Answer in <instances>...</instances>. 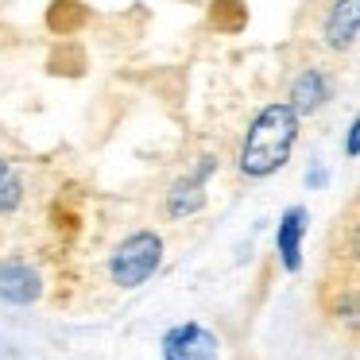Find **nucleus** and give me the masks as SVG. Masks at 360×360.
Returning a JSON list of instances; mask_svg holds the SVG:
<instances>
[{
  "mask_svg": "<svg viewBox=\"0 0 360 360\" xmlns=\"http://www.w3.org/2000/svg\"><path fill=\"white\" fill-rule=\"evenodd\" d=\"M298 128H302V117L290 101H271L252 117L248 132L240 140V155H236V167H240L244 179H271L287 167L290 151L298 143Z\"/></svg>",
  "mask_w": 360,
  "mask_h": 360,
  "instance_id": "1",
  "label": "nucleus"
},
{
  "mask_svg": "<svg viewBox=\"0 0 360 360\" xmlns=\"http://www.w3.org/2000/svg\"><path fill=\"white\" fill-rule=\"evenodd\" d=\"M159 264H163V236L155 229H140L124 236L109 256V279L124 290H136L159 271Z\"/></svg>",
  "mask_w": 360,
  "mask_h": 360,
  "instance_id": "2",
  "label": "nucleus"
},
{
  "mask_svg": "<svg viewBox=\"0 0 360 360\" xmlns=\"http://www.w3.org/2000/svg\"><path fill=\"white\" fill-rule=\"evenodd\" d=\"M163 360H221V341L202 321H182L163 333Z\"/></svg>",
  "mask_w": 360,
  "mask_h": 360,
  "instance_id": "3",
  "label": "nucleus"
},
{
  "mask_svg": "<svg viewBox=\"0 0 360 360\" xmlns=\"http://www.w3.org/2000/svg\"><path fill=\"white\" fill-rule=\"evenodd\" d=\"M217 171V155H202L198 159V167L186 174V179H179L171 186V194H167V217L182 221V217H194V213L205 210V179Z\"/></svg>",
  "mask_w": 360,
  "mask_h": 360,
  "instance_id": "4",
  "label": "nucleus"
},
{
  "mask_svg": "<svg viewBox=\"0 0 360 360\" xmlns=\"http://www.w3.org/2000/svg\"><path fill=\"white\" fill-rule=\"evenodd\" d=\"M306 225H310L306 205H290V210H283L279 229H275V256H279V264H283V271H287V275H295L298 267H302Z\"/></svg>",
  "mask_w": 360,
  "mask_h": 360,
  "instance_id": "5",
  "label": "nucleus"
},
{
  "mask_svg": "<svg viewBox=\"0 0 360 360\" xmlns=\"http://www.w3.org/2000/svg\"><path fill=\"white\" fill-rule=\"evenodd\" d=\"M287 101L298 109V117H314L318 109H326V105L333 101V78H329V70H321V66L298 70L295 82H290Z\"/></svg>",
  "mask_w": 360,
  "mask_h": 360,
  "instance_id": "6",
  "label": "nucleus"
},
{
  "mask_svg": "<svg viewBox=\"0 0 360 360\" xmlns=\"http://www.w3.org/2000/svg\"><path fill=\"white\" fill-rule=\"evenodd\" d=\"M360 35V0H333L321 20V43L329 51H349Z\"/></svg>",
  "mask_w": 360,
  "mask_h": 360,
  "instance_id": "7",
  "label": "nucleus"
},
{
  "mask_svg": "<svg viewBox=\"0 0 360 360\" xmlns=\"http://www.w3.org/2000/svg\"><path fill=\"white\" fill-rule=\"evenodd\" d=\"M39 298V275L27 259H0V302L32 306Z\"/></svg>",
  "mask_w": 360,
  "mask_h": 360,
  "instance_id": "8",
  "label": "nucleus"
},
{
  "mask_svg": "<svg viewBox=\"0 0 360 360\" xmlns=\"http://www.w3.org/2000/svg\"><path fill=\"white\" fill-rule=\"evenodd\" d=\"M329 314H333L345 329H352V333H356V329H360V287L341 290V295L333 298V306H329Z\"/></svg>",
  "mask_w": 360,
  "mask_h": 360,
  "instance_id": "9",
  "label": "nucleus"
},
{
  "mask_svg": "<svg viewBox=\"0 0 360 360\" xmlns=\"http://www.w3.org/2000/svg\"><path fill=\"white\" fill-rule=\"evenodd\" d=\"M24 202V186H20V174L12 171V163L0 159V213H12Z\"/></svg>",
  "mask_w": 360,
  "mask_h": 360,
  "instance_id": "10",
  "label": "nucleus"
},
{
  "mask_svg": "<svg viewBox=\"0 0 360 360\" xmlns=\"http://www.w3.org/2000/svg\"><path fill=\"white\" fill-rule=\"evenodd\" d=\"M345 155L360 159V112H356V120L349 124V132H345Z\"/></svg>",
  "mask_w": 360,
  "mask_h": 360,
  "instance_id": "11",
  "label": "nucleus"
},
{
  "mask_svg": "<svg viewBox=\"0 0 360 360\" xmlns=\"http://www.w3.org/2000/svg\"><path fill=\"white\" fill-rule=\"evenodd\" d=\"M349 259L360 267V225H352V233H349Z\"/></svg>",
  "mask_w": 360,
  "mask_h": 360,
  "instance_id": "12",
  "label": "nucleus"
},
{
  "mask_svg": "<svg viewBox=\"0 0 360 360\" xmlns=\"http://www.w3.org/2000/svg\"><path fill=\"white\" fill-rule=\"evenodd\" d=\"M306 182H310V186H321V182H326V171H321V167H314V171L306 174Z\"/></svg>",
  "mask_w": 360,
  "mask_h": 360,
  "instance_id": "13",
  "label": "nucleus"
}]
</instances>
